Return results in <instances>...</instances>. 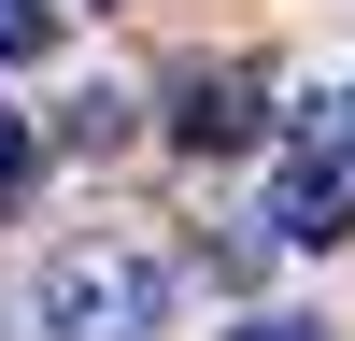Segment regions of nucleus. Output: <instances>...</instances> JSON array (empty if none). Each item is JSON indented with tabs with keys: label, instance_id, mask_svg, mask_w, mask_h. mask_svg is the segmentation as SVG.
Masks as SVG:
<instances>
[{
	"label": "nucleus",
	"instance_id": "nucleus-1",
	"mask_svg": "<svg viewBox=\"0 0 355 341\" xmlns=\"http://www.w3.org/2000/svg\"><path fill=\"white\" fill-rule=\"evenodd\" d=\"M157 313H171V284L128 242H71L43 270V341H157Z\"/></svg>",
	"mask_w": 355,
	"mask_h": 341
},
{
	"label": "nucleus",
	"instance_id": "nucleus-2",
	"mask_svg": "<svg viewBox=\"0 0 355 341\" xmlns=\"http://www.w3.org/2000/svg\"><path fill=\"white\" fill-rule=\"evenodd\" d=\"M256 227H270V242H313V256L355 242V185H341V157H299V170L270 185V213H256Z\"/></svg>",
	"mask_w": 355,
	"mask_h": 341
},
{
	"label": "nucleus",
	"instance_id": "nucleus-3",
	"mask_svg": "<svg viewBox=\"0 0 355 341\" xmlns=\"http://www.w3.org/2000/svg\"><path fill=\"white\" fill-rule=\"evenodd\" d=\"M171 128H185L199 157H242V142L270 128V114H256V71H199V85H185V114H171Z\"/></svg>",
	"mask_w": 355,
	"mask_h": 341
},
{
	"label": "nucleus",
	"instance_id": "nucleus-4",
	"mask_svg": "<svg viewBox=\"0 0 355 341\" xmlns=\"http://www.w3.org/2000/svg\"><path fill=\"white\" fill-rule=\"evenodd\" d=\"M28 57H57V0H0V71H28Z\"/></svg>",
	"mask_w": 355,
	"mask_h": 341
},
{
	"label": "nucleus",
	"instance_id": "nucleus-5",
	"mask_svg": "<svg viewBox=\"0 0 355 341\" xmlns=\"http://www.w3.org/2000/svg\"><path fill=\"white\" fill-rule=\"evenodd\" d=\"M28 170H43V128H28V114H0V199H28Z\"/></svg>",
	"mask_w": 355,
	"mask_h": 341
},
{
	"label": "nucleus",
	"instance_id": "nucleus-6",
	"mask_svg": "<svg viewBox=\"0 0 355 341\" xmlns=\"http://www.w3.org/2000/svg\"><path fill=\"white\" fill-rule=\"evenodd\" d=\"M57 142H85V157H100V142H128V100H71V114H57Z\"/></svg>",
	"mask_w": 355,
	"mask_h": 341
},
{
	"label": "nucleus",
	"instance_id": "nucleus-7",
	"mask_svg": "<svg viewBox=\"0 0 355 341\" xmlns=\"http://www.w3.org/2000/svg\"><path fill=\"white\" fill-rule=\"evenodd\" d=\"M299 128H313V157H355V85L341 100H299Z\"/></svg>",
	"mask_w": 355,
	"mask_h": 341
},
{
	"label": "nucleus",
	"instance_id": "nucleus-8",
	"mask_svg": "<svg viewBox=\"0 0 355 341\" xmlns=\"http://www.w3.org/2000/svg\"><path fill=\"white\" fill-rule=\"evenodd\" d=\"M242 341H313V327H270V313H256V327H242Z\"/></svg>",
	"mask_w": 355,
	"mask_h": 341
}]
</instances>
